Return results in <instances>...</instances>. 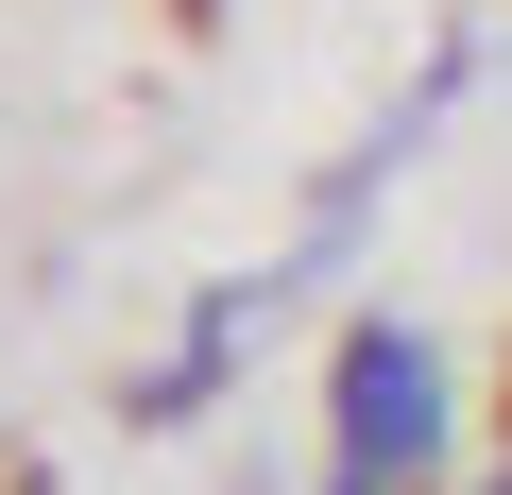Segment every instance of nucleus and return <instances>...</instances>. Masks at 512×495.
<instances>
[{
    "instance_id": "obj_3",
    "label": "nucleus",
    "mask_w": 512,
    "mask_h": 495,
    "mask_svg": "<svg viewBox=\"0 0 512 495\" xmlns=\"http://www.w3.org/2000/svg\"><path fill=\"white\" fill-rule=\"evenodd\" d=\"M478 495H512V461H495V478H478Z\"/></svg>"
},
{
    "instance_id": "obj_2",
    "label": "nucleus",
    "mask_w": 512,
    "mask_h": 495,
    "mask_svg": "<svg viewBox=\"0 0 512 495\" xmlns=\"http://www.w3.org/2000/svg\"><path fill=\"white\" fill-rule=\"evenodd\" d=\"M325 495H376V478H325Z\"/></svg>"
},
{
    "instance_id": "obj_4",
    "label": "nucleus",
    "mask_w": 512,
    "mask_h": 495,
    "mask_svg": "<svg viewBox=\"0 0 512 495\" xmlns=\"http://www.w3.org/2000/svg\"><path fill=\"white\" fill-rule=\"evenodd\" d=\"M427 495H444V478H427Z\"/></svg>"
},
{
    "instance_id": "obj_1",
    "label": "nucleus",
    "mask_w": 512,
    "mask_h": 495,
    "mask_svg": "<svg viewBox=\"0 0 512 495\" xmlns=\"http://www.w3.org/2000/svg\"><path fill=\"white\" fill-rule=\"evenodd\" d=\"M461 444V376L427 325H342L325 342V478H376V495H427Z\"/></svg>"
}]
</instances>
